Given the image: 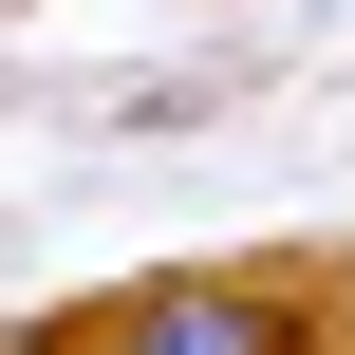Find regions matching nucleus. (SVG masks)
Masks as SVG:
<instances>
[{"instance_id":"nucleus-1","label":"nucleus","mask_w":355,"mask_h":355,"mask_svg":"<svg viewBox=\"0 0 355 355\" xmlns=\"http://www.w3.org/2000/svg\"><path fill=\"white\" fill-rule=\"evenodd\" d=\"M94 355H318V300L262 281V262H168L94 318Z\"/></svg>"}]
</instances>
